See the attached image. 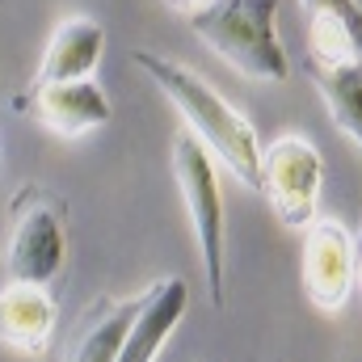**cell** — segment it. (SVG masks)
<instances>
[{
    "label": "cell",
    "mask_w": 362,
    "mask_h": 362,
    "mask_svg": "<svg viewBox=\"0 0 362 362\" xmlns=\"http://www.w3.org/2000/svg\"><path fill=\"white\" fill-rule=\"evenodd\" d=\"M135 68L169 97V105L177 110L189 127V135L215 156V165H223L228 173L245 181L249 189H257V169H262V139L257 127L215 89L206 85L194 68H185L169 55L156 51H131Z\"/></svg>",
    "instance_id": "cell-1"
},
{
    "label": "cell",
    "mask_w": 362,
    "mask_h": 362,
    "mask_svg": "<svg viewBox=\"0 0 362 362\" xmlns=\"http://www.w3.org/2000/svg\"><path fill=\"white\" fill-rule=\"evenodd\" d=\"M278 0H211L189 13V30L240 76L282 85L291 76V59L278 42Z\"/></svg>",
    "instance_id": "cell-2"
},
{
    "label": "cell",
    "mask_w": 362,
    "mask_h": 362,
    "mask_svg": "<svg viewBox=\"0 0 362 362\" xmlns=\"http://www.w3.org/2000/svg\"><path fill=\"white\" fill-rule=\"evenodd\" d=\"M68 262V202L42 185H25L8 202L4 282L51 286Z\"/></svg>",
    "instance_id": "cell-3"
},
{
    "label": "cell",
    "mask_w": 362,
    "mask_h": 362,
    "mask_svg": "<svg viewBox=\"0 0 362 362\" xmlns=\"http://www.w3.org/2000/svg\"><path fill=\"white\" fill-rule=\"evenodd\" d=\"M173 177H177L181 202L189 215V228L198 236V257L206 295L219 308L223 303V266H228V219H223V189H219V165L215 156L185 131L173 139Z\"/></svg>",
    "instance_id": "cell-4"
},
{
    "label": "cell",
    "mask_w": 362,
    "mask_h": 362,
    "mask_svg": "<svg viewBox=\"0 0 362 362\" xmlns=\"http://www.w3.org/2000/svg\"><path fill=\"white\" fill-rule=\"evenodd\" d=\"M257 189L274 206L278 223L291 232H303L320 219V189H325V156L308 135H278L262 148Z\"/></svg>",
    "instance_id": "cell-5"
},
{
    "label": "cell",
    "mask_w": 362,
    "mask_h": 362,
    "mask_svg": "<svg viewBox=\"0 0 362 362\" xmlns=\"http://www.w3.org/2000/svg\"><path fill=\"white\" fill-rule=\"evenodd\" d=\"M303 295L316 312L337 316L354 295V236L337 219H316L303 228Z\"/></svg>",
    "instance_id": "cell-6"
},
{
    "label": "cell",
    "mask_w": 362,
    "mask_h": 362,
    "mask_svg": "<svg viewBox=\"0 0 362 362\" xmlns=\"http://www.w3.org/2000/svg\"><path fill=\"white\" fill-rule=\"evenodd\" d=\"M17 114H30L38 127H47L59 139H81L89 131H101L114 110L110 97L97 85V76L85 81H59V85H30L13 97Z\"/></svg>",
    "instance_id": "cell-7"
},
{
    "label": "cell",
    "mask_w": 362,
    "mask_h": 362,
    "mask_svg": "<svg viewBox=\"0 0 362 362\" xmlns=\"http://www.w3.org/2000/svg\"><path fill=\"white\" fill-rule=\"evenodd\" d=\"M55 295L51 286L34 282H0V341L25 358H38L51 350L55 337Z\"/></svg>",
    "instance_id": "cell-8"
},
{
    "label": "cell",
    "mask_w": 362,
    "mask_h": 362,
    "mask_svg": "<svg viewBox=\"0 0 362 362\" xmlns=\"http://www.w3.org/2000/svg\"><path fill=\"white\" fill-rule=\"evenodd\" d=\"M189 308V286L181 282L177 274L152 282L139 295V312L127 329V341L118 350V362H156V354L165 350V341L173 337V329L181 325Z\"/></svg>",
    "instance_id": "cell-9"
},
{
    "label": "cell",
    "mask_w": 362,
    "mask_h": 362,
    "mask_svg": "<svg viewBox=\"0 0 362 362\" xmlns=\"http://www.w3.org/2000/svg\"><path fill=\"white\" fill-rule=\"evenodd\" d=\"M105 55V30L101 21H93L85 13H72L64 17L47 47H42V59H38V72H34V85H59V81H85L97 72Z\"/></svg>",
    "instance_id": "cell-10"
},
{
    "label": "cell",
    "mask_w": 362,
    "mask_h": 362,
    "mask_svg": "<svg viewBox=\"0 0 362 362\" xmlns=\"http://www.w3.org/2000/svg\"><path fill=\"white\" fill-rule=\"evenodd\" d=\"M135 312H139V295L135 299H97L81 316L64 362H118V350L127 341Z\"/></svg>",
    "instance_id": "cell-11"
},
{
    "label": "cell",
    "mask_w": 362,
    "mask_h": 362,
    "mask_svg": "<svg viewBox=\"0 0 362 362\" xmlns=\"http://www.w3.org/2000/svg\"><path fill=\"white\" fill-rule=\"evenodd\" d=\"M308 76L320 93L329 118L337 122V131L362 148V59H312Z\"/></svg>",
    "instance_id": "cell-12"
},
{
    "label": "cell",
    "mask_w": 362,
    "mask_h": 362,
    "mask_svg": "<svg viewBox=\"0 0 362 362\" xmlns=\"http://www.w3.org/2000/svg\"><path fill=\"white\" fill-rule=\"evenodd\" d=\"M308 21H337L362 47V4L358 0H299Z\"/></svg>",
    "instance_id": "cell-13"
},
{
    "label": "cell",
    "mask_w": 362,
    "mask_h": 362,
    "mask_svg": "<svg viewBox=\"0 0 362 362\" xmlns=\"http://www.w3.org/2000/svg\"><path fill=\"white\" fill-rule=\"evenodd\" d=\"M165 4H169V8H177V13H185V17H189V13H198L202 4H211V0H165Z\"/></svg>",
    "instance_id": "cell-14"
},
{
    "label": "cell",
    "mask_w": 362,
    "mask_h": 362,
    "mask_svg": "<svg viewBox=\"0 0 362 362\" xmlns=\"http://www.w3.org/2000/svg\"><path fill=\"white\" fill-rule=\"evenodd\" d=\"M354 286L362 291V228H358V236H354Z\"/></svg>",
    "instance_id": "cell-15"
}]
</instances>
